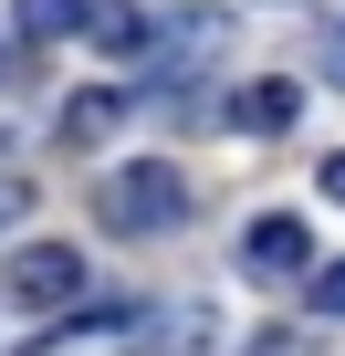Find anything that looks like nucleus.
<instances>
[{
	"label": "nucleus",
	"mask_w": 345,
	"mask_h": 356,
	"mask_svg": "<svg viewBox=\"0 0 345 356\" xmlns=\"http://www.w3.org/2000/svg\"><path fill=\"white\" fill-rule=\"evenodd\" d=\"M105 220H115L126 241H167V231L189 220V178L167 168V157H126L115 189H105Z\"/></svg>",
	"instance_id": "obj_1"
},
{
	"label": "nucleus",
	"mask_w": 345,
	"mask_h": 356,
	"mask_svg": "<svg viewBox=\"0 0 345 356\" xmlns=\"http://www.w3.org/2000/svg\"><path fill=\"white\" fill-rule=\"evenodd\" d=\"M324 74H335V84H345V22H335V42H324Z\"/></svg>",
	"instance_id": "obj_12"
},
{
	"label": "nucleus",
	"mask_w": 345,
	"mask_h": 356,
	"mask_svg": "<svg viewBox=\"0 0 345 356\" xmlns=\"http://www.w3.org/2000/svg\"><path fill=\"white\" fill-rule=\"evenodd\" d=\"M0 74H11V53H0Z\"/></svg>",
	"instance_id": "obj_14"
},
{
	"label": "nucleus",
	"mask_w": 345,
	"mask_h": 356,
	"mask_svg": "<svg viewBox=\"0 0 345 356\" xmlns=\"http://www.w3.org/2000/svg\"><path fill=\"white\" fill-rule=\"evenodd\" d=\"M157 32H167V22H146V11H126V0H105V11H94V32H84V42H105L115 63H146V53H157Z\"/></svg>",
	"instance_id": "obj_6"
},
{
	"label": "nucleus",
	"mask_w": 345,
	"mask_h": 356,
	"mask_svg": "<svg viewBox=\"0 0 345 356\" xmlns=\"http://www.w3.org/2000/svg\"><path fill=\"white\" fill-rule=\"evenodd\" d=\"M293 115H303V84H293V74H262V84L230 95V126H251V136H283Z\"/></svg>",
	"instance_id": "obj_4"
},
{
	"label": "nucleus",
	"mask_w": 345,
	"mask_h": 356,
	"mask_svg": "<svg viewBox=\"0 0 345 356\" xmlns=\"http://www.w3.org/2000/svg\"><path fill=\"white\" fill-rule=\"evenodd\" d=\"M324 200H335V210H345V147H335V157H324Z\"/></svg>",
	"instance_id": "obj_11"
},
{
	"label": "nucleus",
	"mask_w": 345,
	"mask_h": 356,
	"mask_svg": "<svg viewBox=\"0 0 345 356\" xmlns=\"http://www.w3.org/2000/svg\"><path fill=\"white\" fill-rule=\"evenodd\" d=\"M314 314H345V262H314Z\"/></svg>",
	"instance_id": "obj_9"
},
{
	"label": "nucleus",
	"mask_w": 345,
	"mask_h": 356,
	"mask_svg": "<svg viewBox=\"0 0 345 356\" xmlns=\"http://www.w3.org/2000/svg\"><path fill=\"white\" fill-rule=\"evenodd\" d=\"M251 356H314V346H303V335H283V325H272V335H251Z\"/></svg>",
	"instance_id": "obj_10"
},
{
	"label": "nucleus",
	"mask_w": 345,
	"mask_h": 356,
	"mask_svg": "<svg viewBox=\"0 0 345 356\" xmlns=\"http://www.w3.org/2000/svg\"><path fill=\"white\" fill-rule=\"evenodd\" d=\"M241 262L272 273V283H293V273H314V231H303L293 210H262V220L241 231Z\"/></svg>",
	"instance_id": "obj_3"
},
{
	"label": "nucleus",
	"mask_w": 345,
	"mask_h": 356,
	"mask_svg": "<svg viewBox=\"0 0 345 356\" xmlns=\"http://www.w3.org/2000/svg\"><path fill=\"white\" fill-rule=\"evenodd\" d=\"M11 32L22 42H74V32H94V0H11Z\"/></svg>",
	"instance_id": "obj_5"
},
{
	"label": "nucleus",
	"mask_w": 345,
	"mask_h": 356,
	"mask_svg": "<svg viewBox=\"0 0 345 356\" xmlns=\"http://www.w3.org/2000/svg\"><path fill=\"white\" fill-rule=\"evenodd\" d=\"M126 325H136V304H126V293H115V304H74V314H63V335H126Z\"/></svg>",
	"instance_id": "obj_8"
},
{
	"label": "nucleus",
	"mask_w": 345,
	"mask_h": 356,
	"mask_svg": "<svg viewBox=\"0 0 345 356\" xmlns=\"http://www.w3.org/2000/svg\"><path fill=\"white\" fill-rule=\"evenodd\" d=\"M115 115H126V95H105V84H94V95H74V105H63V136H74V147H94Z\"/></svg>",
	"instance_id": "obj_7"
},
{
	"label": "nucleus",
	"mask_w": 345,
	"mask_h": 356,
	"mask_svg": "<svg viewBox=\"0 0 345 356\" xmlns=\"http://www.w3.org/2000/svg\"><path fill=\"white\" fill-rule=\"evenodd\" d=\"M11 220H22V189H11V178H0V231H11Z\"/></svg>",
	"instance_id": "obj_13"
},
{
	"label": "nucleus",
	"mask_w": 345,
	"mask_h": 356,
	"mask_svg": "<svg viewBox=\"0 0 345 356\" xmlns=\"http://www.w3.org/2000/svg\"><path fill=\"white\" fill-rule=\"evenodd\" d=\"M11 304H22V314H74V304H84V252H74V241L11 252Z\"/></svg>",
	"instance_id": "obj_2"
}]
</instances>
